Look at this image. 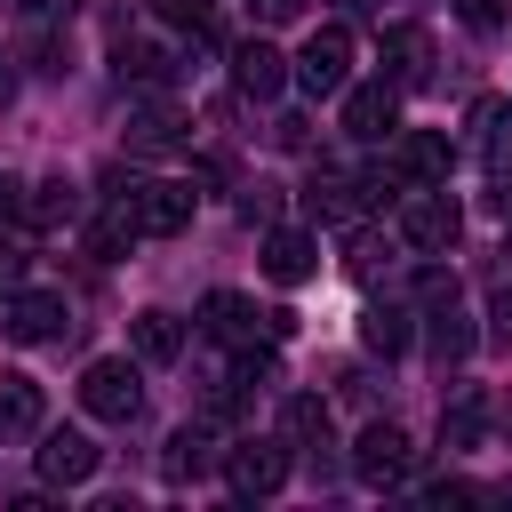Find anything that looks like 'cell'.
Masks as SVG:
<instances>
[{
	"mask_svg": "<svg viewBox=\"0 0 512 512\" xmlns=\"http://www.w3.org/2000/svg\"><path fill=\"white\" fill-rule=\"evenodd\" d=\"M104 184H112V208H120L136 232H152V240H168V232L192 224V192H184V184H152V176H120V168H112Z\"/></svg>",
	"mask_w": 512,
	"mask_h": 512,
	"instance_id": "obj_1",
	"label": "cell"
},
{
	"mask_svg": "<svg viewBox=\"0 0 512 512\" xmlns=\"http://www.w3.org/2000/svg\"><path fill=\"white\" fill-rule=\"evenodd\" d=\"M200 328H208L216 344H232V352H256V336L280 344V336L296 328V312H256L240 288H208V296H200Z\"/></svg>",
	"mask_w": 512,
	"mask_h": 512,
	"instance_id": "obj_2",
	"label": "cell"
},
{
	"mask_svg": "<svg viewBox=\"0 0 512 512\" xmlns=\"http://www.w3.org/2000/svg\"><path fill=\"white\" fill-rule=\"evenodd\" d=\"M80 408L104 416V424H136V408H144V376H136L128 360H88V368H80Z\"/></svg>",
	"mask_w": 512,
	"mask_h": 512,
	"instance_id": "obj_3",
	"label": "cell"
},
{
	"mask_svg": "<svg viewBox=\"0 0 512 512\" xmlns=\"http://www.w3.org/2000/svg\"><path fill=\"white\" fill-rule=\"evenodd\" d=\"M456 232H464V216H456V200H448L440 184L400 192V240H408V248H456Z\"/></svg>",
	"mask_w": 512,
	"mask_h": 512,
	"instance_id": "obj_4",
	"label": "cell"
},
{
	"mask_svg": "<svg viewBox=\"0 0 512 512\" xmlns=\"http://www.w3.org/2000/svg\"><path fill=\"white\" fill-rule=\"evenodd\" d=\"M344 80H352V32L344 24H320L304 40V56H296V88L304 96H336Z\"/></svg>",
	"mask_w": 512,
	"mask_h": 512,
	"instance_id": "obj_5",
	"label": "cell"
},
{
	"mask_svg": "<svg viewBox=\"0 0 512 512\" xmlns=\"http://www.w3.org/2000/svg\"><path fill=\"white\" fill-rule=\"evenodd\" d=\"M408 456H416V448H408L400 424H368L360 448H352V472H360L368 488H400V480H408Z\"/></svg>",
	"mask_w": 512,
	"mask_h": 512,
	"instance_id": "obj_6",
	"label": "cell"
},
{
	"mask_svg": "<svg viewBox=\"0 0 512 512\" xmlns=\"http://www.w3.org/2000/svg\"><path fill=\"white\" fill-rule=\"evenodd\" d=\"M344 136H360V144H384V136H400V88H392V80H368V88H352V96H344Z\"/></svg>",
	"mask_w": 512,
	"mask_h": 512,
	"instance_id": "obj_7",
	"label": "cell"
},
{
	"mask_svg": "<svg viewBox=\"0 0 512 512\" xmlns=\"http://www.w3.org/2000/svg\"><path fill=\"white\" fill-rule=\"evenodd\" d=\"M368 200H376V184H368V176H344V168H320V176L304 184V208H312L320 224H360Z\"/></svg>",
	"mask_w": 512,
	"mask_h": 512,
	"instance_id": "obj_8",
	"label": "cell"
},
{
	"mask_svg": "<svg viewBox=\"0 0 512 512\" xmlns=\"http://www.w3.org/2000/svg\"><path fill=\"white\" fill-rule=\"evenodd\" d=\"M96 464H104V448L88 432H40V480L48 488H80V480H96Z\"/></svg>",
	"mask_w": 512,
	"mask_h": 512,
	"instance_id": "obj_9",
	"label": "cell"
},
{
	"mask_svg": "<svg viewBox=\"0 0 512 512\" xmlns=\"http://www.w3.org/2000/svg\"><path fill=\"white\" fill-rule=\"evenodd\" d=\"M448 160H456V144L432 136V128H400L392 136V176H408V184H448Z\"/></svg>",
	"mask_w": 512,
	"mask_h": 512,
	"instance_id": "obj_10",
	"label": "cell"
},
{
	"mask_svg": "<svg viewBox=\"0 0 512 512\" xmlns=\"http://www.w3.org/2000/svg\"><path fill=\"white\" fill-rule=\"evenodd\" d=\"M224 472H232L240 496H272L288 480V448L280 440H240V448H224Z\"/></svg>",
	"mask_w": 512,
	"mask_h": 512,
	"instance_id": "obj_11",
	"label": "cell"
},
{
	"mask_svg": "<svg viewBox=\"0 0 512 512\" xmlns=\"http://www.w3.org/2000/svg\"><path fill=\"white\" fill-rule=\"evenodd\" d=\"M376 56H384V80H392V88H424V80H432V32H424V24H392Z\"/></svg>",
	"mask_w": 512,
	"mask_h": 512,
	"instance_id": "obj_12",
	"label": "cell"
},
{
	"mask_svg": "<svg viewBox=\"0 0 512 512\" xmlns=\"http://www.w3.org/2000/svg\"><path fill=\"white\" fill-rule=\"evenodd\" d=\"M464 144H472V160L512 168V96H480L472 120H464Z\"/></svg>",
	"mask_w": 512,
	"mask_h": 512,
	"instance_id": "obj_13",
	"label": "cell"
},
{
	"mask_svg": "<svg viewBox=\"0 0 512 512\" xmlns=\"http://www.w3.org/2000/svg\"><path fill=\"white\" fill-rule=\"evenodd\" d=\"M232 80H240V96L272 104V96L288 88V56H280L272 40H240V48H232Z\"/></svg>",
	"mask_w": 512,
	"mask_h": 512,
	"instance_id": "obj_14",
	"label": "cell"
},
{
	"mask_svg": "<svg viewBox=\"0 0 512 512\" xmlns=\"http://www.w3.org/2000/svg\"><path fill=\"white\" fill-rule=\"evenodd\" d=\"M0 328H8L16 344H48V336H64V296H48V288L8 296V304H0Z\"/></svg>",
	"mask_w": 512,
	"mask_h": 512,
	"instance_id": "obj_15",
	"label": "cell"
},
{
	"mask_svg": "<svg viewBox=\"0 0 512 512\" xmlns=\"http://www.w3.org/2000/svg\"><path fill=\"white\" fill-rule=\"evenodd\" d=\"M40 424H48V400H40V384L8 368V376H0V448H8V440H32Z\"/></svg>",
	"mask_w": 512,
	"mask_h": 512,
	"instance_id": "obj_16",
	"label": "cell"
},
{
	"mask_svg": "<svg viewBox=\"0 0 512 512\" xmlns=\"http://www.w3.org/2000/svg\"><path fill=\"white\" fill-rule=\"evenodd\" d=\"M312 272H320V240H312V232H272V240H264V280L304 288Z\"/></svg>",
	"mask_w": 512,
	"mask_h": 512,
	"instance_id": "obj_17",
	"label": "cell"
},
{
	"mask_svg": "<svg viewBox=\"0 0 512 512\" xmlns=\"http://www.w3.org/2000/svg\"><path fill=\"white\" fill-rule=\"evenodd\" d=\"M176 144H184V112L176 104L152 96V104L128 112V152H176Z\"/></svg>",
	"mask_w": 512,
	"mask_h": 512,
	"instance_id": "obj_18",
	"label": "cell"
},
{
	"mask_svg": "<svg viewBox=\"0 0 512 512\" xmlns=\"http://www.w3.org/2000/svg\"><path fill=\"white\" fill-rule=\"evenodd\" d=\"M112 72L136 80V88H168V80H176L168 48H152V40H120V48H112Z\"/></svg>",
	"mask_w": 512,
	"mask_h": 512,
	"instance_id": "obj_19",
	"label": "cell"
},
{
	"mask_svg": "<svg viewBox=\"0 0 512 512\" xmlns=\"http://www.w3.org/2000/svg\"><path fill=\"white\" fill-rule=\"evenodd\" d=\"M128 336H136V360H152V368H168V360L184 352L176 312H136V320H128Z\"/></svg>",
	"mask_w": 512,
	"mask_h": 512,
	"instance_id": "obj_20",
	"label": "cell"
},
{
	"mask_svg": "<svg viewBox=\"0 0 512 512\" xmlns=\"http://www.w3.org/2000/svg\"><path fill=\"white\" fill-rule=\"evenodd\" d=\"M160 464H168V480H200V472L216 464V432H208V424L168 432V456H160Z\"/></svg>",
	"mask_w": 512,
	"mask_h": 512,
	"instance_id": "obj_21",
	"label": "cell"
},
{
	"mask_svg": "<svg viewBox=\"0 0 512 512\" xmlns=\"http://www.w3.org/2000/svg\"><path fill=\"white\" fill-rule=\"evenodd\" d=\"M360 344H368L376 360H400V352H408V312H400V304H368V312H360Z\"/></svg>",
	"mask_w": 512,
	"mask_h": 512,
	"instance_id": "obj_22",
	"label": "cell"
},
{
	"mask_svg": "<svg viewBox=\"0 0 512 512\" xmlns=\"http://www.w3.org/2000/svg\"><path fill=\"white\" fill-rule=\"evenodd\" d=\"M72 216H80V184L48 176V184H32V192H24V224H72Z\"/></svg>",
	"mask_w": 512,
	"mask_h": 512,
	"instance_id": "obj_23",
	"label": "cell"
},
{
	"mask_svg": "<svg viewBox=\"0 0 512 512\" xmlns=\"http://www.w3.org/2000/svg\"><path fill=\"white\" fill-rule=\"evenodd\" d=\"M424 336H432V360H464V352L480 344V336H472V320L456 312V296H440V304H432V328H424Z\"/></svg>",
	"mask_w": 512,
	"mask_h": 512,
	"instance_id": "obj_24",
	"label": "cell"
},
{
	"mask_svg": "<svg viewBox=\"0 0 512 512\" xmlns=\"http://www.w3.org/2000/svg\"><path fill=\"white\" fill-rule=\"evenodd\" d=\"M280 416H288V440H304L312 456H320V448H336V440H328V408H320L312 392H296V400H288Z\"/></svg>",
	"mask_w": 512,
	"mask_h": 512,
	"instance_id": "obj_25",
	"label": "cell"
},
{
	"mask_svg": "<svg viewBox=\"0 0 512 512\" xmlns=\"http://www.w3.org/2000/svg\"><path fill=\"white\" fill-rule=\"evenodd\" d=\"M152 16L160 24H184L192 40H216V8L208 0H152Z\"/></svg>",
	"mask_w": 512,
	"mask_h": 512,
	"instance_id": "obj_26",
	"label": "cell"
},
{
	"mask_svg": "<svg viewBox=\"0 0 512 512\" xmlns=\"http://www.w3.org/2000/svg\"><path fill=\"white\" fill-rule=\"evenodd\" d=\"M440 440H448V448H480V400H456V408L440 416Z\"/></svg>",
	"mask_w": 512,
	"mask_h": 512,
	"instance_id": "obj_27",
	"label": "cell"
},
{
	"mask_svg": "<svg viewBox=\"0 0 512 512\" xmlns=\"http://www.w3.org/2000/svg\"><path fill=\"white\" fill-rule=\"evenodd\" d=\"M456 16H464L472 32H496V24H504V0H456Z\"/></svg>",
	"mask_w": 512,
	"mask_h": 512,
	"instance_id": "obj_28",
	"label": "cell"
},
{
	"mask_svg": "<svg viewBox=\"0 0 512 512\" xmlns=\"http://www.w3.org/2000/svg\"><path fill=\"white\" fill-rule=\"evenodd\" d=\"M272 208H280V184H248V200H240V216L256 224V216H272Z\"/></svg>",
	"mask_w": 512,
	"mask_h": 512,
	"instance_id": "obj_29",
	"label": "cell"
},
{
	"mask_svg": "<svg viewBox=\"0 0 512 512\" xmlns=\"http://www.w3.org/2000/svg\"><path fill=\"white\" fill-rule=\"evenodd\" d=\"M488 208L512 216V168H488Z\"/></svg>",
	"mask_w": 512,
	"mask_h": 512,
	"instance_id": "obj_30",
	"label": "cell"
},
{
	"mask_svg": "<svg viewBox=\"0 0 512 512\" xmlns=\"http://www.w3.org/2000/svg\"><path fill=\"white\" fill-rule=\"evenodd\" d=\"M16 280H24V248H16V240H0V288H16Z\"/></svg>",
	"mask_w": 512,
	"mask_h": 512,
	"instance_id": "obj_31",
	"label": "cell"
},
{
	"mask_svg": "<svg viewBox=\"0 0 512 512\" xmlns=\"http://www.w3.org/2000/svg\"><path fill=\"white\" fill-rule=\"evenodd\" d=\"M16 216H24V184H16V176H0V224H16Z\"/></svg>",
	"mask_w": 512,
	"mask_h": 512,
	"instance_id": "obj_32",
	"label": "cell"
},
{
	"mask_svg": "<svg viewBox=\"0 0 512 512\" xmlns=\"http://www.w3.org/2000/svg\"><path fill=\"white\" fill-rule=\"evenodd\" d=\"M264 24H288V16H304V0H248Z\"/></svg>",
	"mask_w": 512,
	"mask_h": 512,
	"instance_id": "obj_33",
	"label": "cell"
},
{
	"mask_svg": "<svg viewBox=\"0 0 512 512\" xmlns=\"http://www.w3.org/2000/svg\"><path fill=\"white\" fill-rule=\"evenodd\" d=\"M488 320H496V336L512 344V288H496V304H488Z\"/></svg>",
	"mask_w": 512,
	"mask_h": 512,
	"instance_id": "obj_34",
	"label": "cell"
},
{
	"mask_svg": "<svg viewBox=\"0 0 512 512\" xmlns=\"http://www.w3.org/2000/svg\"><path fill=\"white\" fill-rule=\"evenodd\" d=\"M72 8H80V0H24V16H40V24H48V16H72Z\"/></svg>",
	"mask_w": 512,
	"mask_h": 512,
	"instance_id": "obj_35",
	"label": "cell"
},
{
	"mask_svg": "<svg viewBox=\"0 0 512 512\" xmlns=\"http://www.w3.org/2000/svg\"><path fill=\"white\" fill-rule=\"evenodd\" d=\"M344 8H384V0H344Z\"/></svg>",
	"mask_w": 512,
	"mask_h": 512,
	"instance_id": "obj_36",
	"label": "cell"
},
{
	"mask_svg": "<svg viewBox=\"0 0 512 512\" xmlns=\"http://www.w3.org/2000/svg\"><path fill=\"white\" fill-rule=\"evenodd\" d=\"M0 88H8V56H0Z\"/></svg>",
	"mask_w": 512,
	"mask_h": 512,
	"instance_id": "obj_37",
	"label": "cell"
},
{
	"mask_svg": "<svg viewBox=\"0 0 512 512\" xmlns=\"http://www.w3.org/2000/svg\"><path fill=\"white\" fill-rule=\"evenodd\" d=\"M504 256H512V232H504Z\"/></svg>",
	"mask_w": 512,
	"mask_h": 512,
	"instance_id": "obj_38",
	"label": "cell"
}]
</instances>
